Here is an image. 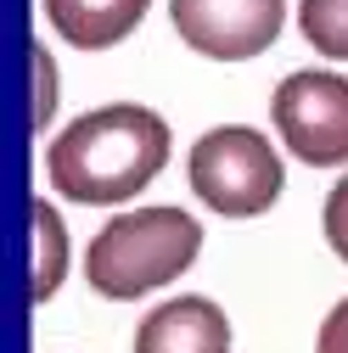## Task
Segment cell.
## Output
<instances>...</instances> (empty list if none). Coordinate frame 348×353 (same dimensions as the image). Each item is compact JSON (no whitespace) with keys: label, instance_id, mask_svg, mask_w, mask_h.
I'll list each match as a JSON object with an SVG mask.
<instances>
[{"label":"cell","instance_id":"10","mask_svg":"<svg viewBox=\"0 0 348 353\" xmlns=\"http://www.w3.org/2000/svg\"><path fill=\"white\" fill-rule=\"evenodd\" d=\"M320 225H326V247L348 263V174L326 191V208H320Z\"/></svg>","mask_w":348,"mask_h":353},{"label":"cell","instance_id":"8","mask_svg":"<svg viewBox=\"0 0 348 353\" xmlns=\"http://www.w3.org/2000/svg\"><path fill=\"white\" fill-rule=\"evenodd\" d=\"M28 213H34V303H46L68 270V236H62V219L51 213V202H34Z\"/></svg>","mask_w":348,"mask_h":353},{"label":"cell","instance_id":"6","mask_svg":"<svg viewBox=\"0 0 348 353\" xmlns=\"http://www.w3.org/2000/svg\"><path fill=\"white\" fill-rule=\"evenodd\" d=\"M135 353H231V320L213 297H168L135 325Z\"/></svg>","mask_w":348,"mask_h":353},{"label":"cell","instance_id":"9","mask_svg":"<svg viewBox=\"0 0 348 353\" xmlns=\"http://www.w3.org/2000/svg\"><path fill=\"white\" fill-rule=\"evenodd\" d=\"M298 28L315 51H326L331 62H348V0H303Z\"/></svg>","mask_w":348,"mask_h":353},{"label":"cell","instance_id":"2","mask_svg":"<svg viewBox=\"0 0 348 353\" xmlns=\"http://www.w3.org/2000/svg\"><path fill=\"white\" fill-rule=\"evenodd\" d=\"M202 252V225L186 208H135L113 213L84 252V281L107 303H135L180 281Z\"/></svg>","mask_w":348,"mask_h":353},{"label":"cell","instance_id":"3","mask_svg":"<svg viewBox=\"0 0 348 353\" xmlns=\"http://www.w3.org/2000/svg\"><path fill=\"white\" fill-rule=\"evenodd\" d=\"M186 180H191L202 208L225 213V219H258V213H270L281 202L287 168H281L276 146L258 135V129L225 123V129H208L191 146Z\"/></svg>","mask_w":348,"mask_h":353},{"label":"cell","instance_id":"11","mask_svg":"<svg viewBox=\"0 0 348 353\" xmlns=\"http://www.w3.org/2000/svg\"><path fill=\"white\" fill-rule=\"evenodd\" d=\"M315 353H348V297H342V303H331V314L320 320Z\"/></svg>","mask_w":348,"mask_h":353},{"label":"cell","instance_id":"7","mask_svg":"<svg viewBox=\"0 0 348 353\" xmlns=\"http://www.w3.org/2000/svg\"><path fill=\"white\" fill-rule=\"evenodd\" d=\"M152 0H46L51 28L79 51H107L124 34H135Z\"/></svg>","mask_w":348,"mask_h":353},{"label":"cell","instance_id":"1","mask_svg":"<svg viewBox=\"0 0 348 353\" xmlns=\"http://www.w3.org/2000/svg\"><path fill=\"white\" fill-rule=\"evenodd\" d=\"M168 146H174V135L152 107L113 101V107L73 118L46 146V174H51L57 196H68L79 208H118L163 174Z\"/></svg>","mask_w":348,"mask_h":353},{"label":"cell","instance_id":"4","mask_svg":"<svg viewBox=\"0 0 348 353\" xmlns=\"http://www.w3.org/2000/svg\"><path fill=\"white\" fill-rule=\"evenodd\" d=\"M270 123L281 129V146L309 168L348 163V79L331 68H298L276 84Z\"/></svg>","mask_w":348,"mask_h":353},{"label":"cell","instance_id":"5","mask_svg":"<svg viewBox=\"0 0 348 353\" xmlns=\"http://www.w3.org/2000/svg\"><path fill=\"white\" fill-rule=\"evenodd\" d=\"M174 34L213 62H247L270 51L287 23V0H168Z\"/></svg>","mask_w":348,"mask_h":353}]
</instances>
